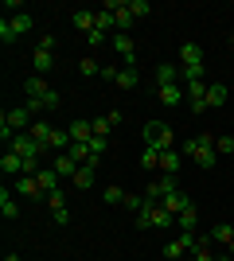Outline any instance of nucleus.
Listing matches in <instances>:
<instances>
[{"label":"nucleus","mask_w":234,"mask_h":261,"mask_svg":"<svg viewBox=\"0 0 234 261\" xmlns=\"http://www.w3.org/2000/svg\"><path fill=\"white\" fill-rule=\"evenodd\" d=\"M113 47H117V55L125 59V66H137V43H133V35H129V32L113 35Z\"/></svg>","instance_id":"obj_6"},{"label":"nucleus","mask_w":234,"mask_h":261,"mask_svg":"<svg viewBox=\"0 0 234 261\" xmlns=\"http://www.w3.org/2000/svg\"><path fill=\"white\" fill-rule=\"evenodd\" d=\"M179 156H184V152H176V148L160 152V168H164V175H176L179 172Z\"/></svg>","instance_id":"obj_22"},{"label":"nucleus","mask_w":234,"mask_h":261,"mask_svg":"<svg viewBox=\"0 0 234 261\" xmlns=\"http://www.w3.org/2000/svg\"><path fill=\"white\" fill-rule=\"evenodd\" d=\"M195 222H199V211H195V207H188L184 215H176V226L179 230H195Z\"/></svg>","instance_id":"obj_28"},{"label":"nucleus","mask_w":234,"mask_h":261,"mask_svg":"<svg viewBox=\"0 0 234 261\" xmlns=\"http://www.w3.org/2000/svg\"><path fill=\"white\" fill-rule=\"evenodd\" d=\"M4 261H20V257H16V253H8V257H4Z\"/></svg>","instance_id":"obj_41"},{"label":"nucleus","mask_w":234,"mask_h":261,"mask_svg":"<svg viewBox=\"0 0 234 261\" xmlns=\"http://www.w3.org/2000/svg\"><path fill=\"white\" fill-rule=\"evenodd\" d=\"M0 215H4V218H16V215H20V207H16V199L8 195V187L0 191Z\"/></svg>","instance_id":"obj_27"},{"label":"nucleus","mask_w":234,"mask_h":261,"mask_svg":"<svg viewBox=\"0 0 234 261\" xmlns=\"http://www.w3.org/2000/svg\"><path fill=\"white\" fill-rule=\"evenodd\" d=\"M35 179H39V191H43V199L51 195V191H59V172H55V168H43Z\"/></svg>","instance_id":"obj_16"},{"label":"nucleus","mask_w":234,"mask_h":261,"mask_svg":"<svg viewBox=\"0 0 234 261\" xmlns=\"http://www.w3.org/2000/svg\"><path fill=\"white\" fill-rule=\"evenodd\" d=\"M207 238H211V242H219V246H226V250H230V246H234V226H230V222H219V226H215L211 234H207Z\"/></svg>","instance_id":"obj_17"},{"label":"nucleus","mask_w":234,"mask_h":261,"mask_svg":"<svg viewBox=\"0 0 234 261\" xmlns=\"http://www.w3.org/2000/svg\"><path fill=\"white\" fill-rule=\"evenodd\" d=\"M47 207H51V211L67 207V191H63V187H59V191H51V195H47Z\"/></svg>","instance_id":"obj_33"},{"label":"nucleus","mask_w":234,"mask_h":261,"mask_svg":"<svg viewBox=\"0 0 234 261\" xmlns=\"http://www.w3.org/2000/svg\"><path fill=\"white\" fill-rule=\"evenodd\" d=\"M129 12H133V20H141V16L152 12V4H148V0H129Z\"/></svg>","instance_id":"obj_32"},{"label":"nucleus","mask_w":234,"mask_h":261,"mask_svg":"<svg viewBox=\"0 0 234 261\" xmlns=\"http://www.w3.org/2000/svg\"><path fill=\"white\" fill-rule=\"evenodd\" d=\"M113 82H117L121 90H137L141 74H137V66H121V70H113Z\"/></svg>","instance_id":"obj_13"},{"label":"nucleus","mask_w":234,"mask_h":261,"mask_svg":"<svg viewBox=\"0 0 234 261\" xmlns=\"http://www.w3.org/2000/svg\"><path fill=\"white\" fill-rule=\"evenodd\" d=\"M101 70H106V66H101L98 59H90V55H86V59H78V74L94 78V74H101Z\"/></svg>","instance_id":"obj_25"},{"label":"nucleus","mask_w":234,"mask_h":261,"mask_svg":"<svg viewBox=\"0 0 234 261\" xmlns=\"http://www.w3.org/2000/svg\"><path fill=\"white\" fill-rule=\"evenodd\" d=\"M23 94H28V101H39L43 109H59V101H63L43 78H28V82H23Z\"/></svg>","instance_id":"obj_2"},{"label":"nucleus","mask_w":234,"mask_h":261,"mask_svg":"<svg viewBox=\"0 0 234 261\" xmlns=\"http://www.w3.org/2000/svg\"><path fill=\"white\" fill-rule=\"evenodd\" d=\"M172 191H179L176 175H164V179H156V184H148V187H145V199H148V203H160V199H168Z\"/></svg>","instance_id":"obj_5"},{"label":"nucleus","mask_w":234,"mask_h":261,"mask_svg":"<svg viewBox=\"0 0 234 261\" xmlns=\"http://www.w3.org/2000/svg\"><path fill=\"white\" fill-rule=\"evenodd\" d=\"M51 168L59 172V179H74V172L82 168V164H74V160H70L67 152H63V156H55V164H51Z\"/></svg>","instance_id":"obj_15"},{"label":"nucleus","mask_w":234,"mask_h":261,"mask_svg":"<svg viewBox=\"0 0 234 261\" xmlns=\"http://www.w3.org/2000/svg\"><path fill=\"white\" fill-rule=\"evenodd\" d=\"M179 66H203V47L199 43H179Z\"/></svg>","instance_id":"obj_10"},{"label":"nucleus","mask_w":234,"mask_h":261,"mask_svg":"<svg viewBox=\"0 0 234 261\" xmlns=\"http://www.w3.org/2000/svg\"><path fill=\"white\" fill-rule=\"evenodd\" d=\"M156 90H160V101H164V106H179V101L188 98V86H179V82L176 86H156Z\"/></svg>","instance_id":"obj_14"},{"label":"nucleus","mask_w":234,"mask_h":261,"mask_svg":"<svg viewBox=\"0 0 234 261\" xmlns=\"http://www.w3.org/2000/svg\"><path fill=\"white\" fill-rule=\"evenodd\" d=\"M106 148H110V137H94V141H90V152L98 156V160H101V152H106Z\"/></svg>","instance_id":"obj_37"},{"label":"nucleus","mask_w":234,"mask_h":261,"mask_svg":"<svg viewBox=\"0 0 234 261\" xmlns=\"http://www.w3.org/2000/svg\"><path fill=\"white\" fill-rule=\"evenodd\" d=\"M51 66H55V51H43V47H35V74L43 78Z\"/></svg>","instance_id":"obj_20"},{"label":"nucleus","mask_w":234,"mask_h":261,"mask_svg":"<svg viewBox=\"0 0 234 261\" xmlns=\"http://www.w3.org/2000/svg\"><path fill=\"white\" fill-rule=\"evenodd\" d=\"M0 172H4V175H23V160L16 152H4V156H0Z\"/></svg>","instance_id":"obj_19"},{"label":"nucleus","mask_w":234,"mask_h":261,"mask_svg":"<svg viewBox=\"0 0 234 261\" xmlns=\"http://www.w3.org/2000/svg\"><path fill=\"white\" fill-rule=\"evenodd\" d=\"M215 152H219V156H230L234 152V137H219V141H215Z\"/></svg>","instance_id":"obj_34"},{"label":"nucleus","mask_w":234,"mask_h":261,"mask_svg":"<svg viewBox=\"0 0 234 261\" xmlns=\"http://www.w3.org/2000/svg\"><path fill=\"white\" fill-rule=\"evenodd\" d=\"M70 141H74V144H90V141H94V125H90V121H82V117H78V121H70Z\"/></svg>","instance_id":"obj_9"},{"label":"nucleus","mask_w":234,"mask_h":261,"mask_svg":"<svg viewBox=\"0 0 234 261\" xmlns=\"http://www.w3.org/2000/svg\"><path fill=\"white\" fill-rule=\"evenodd\" d=\"M94 172H98V160H94V164H82V168L74 172V179H70V184H74L78 191H86V187H94Z\"/></svg>","instance_id":"obj_11"},{"label":"nucleus","mask_w":234,"mask_h":261,"mask_svg":"<svg viewBox=\"0 0 234 261\" xmlns=\"http://www.w3.org/2000/svg\"><path fill=\"white\" fill-rule=\"evenodd\" d=\"M110 28H117V16H113L110 8H101L98 12V32H110Z\"/></svg>","instance_id":"obj_31"},{"label":"nucleus","mask_w":234,"mask_h":261,"mask_svg":"<svg viewBox=\"0 0 234 261\" xmlns=\"http://www.w3.org/2000/svg\"><path fill=\"white\" fill-rule=\"evenodd\" d=\"M90 125H94V137H110V129H113V125H110V121H106V117L90 121Z\"/></svg>","instance_id":"obj_38"},{"label":"nucleus","mask_w":234,"mask_h":261,"mask_svg":"<svg viewBox=\"0 0 234 261\" xmlns=\"http://www.w3.org/2000/svg\"><path fill=\"white\" fill-rule=\"evenodd\" d=\"M188 207H195V203H191V199L184 195V191H172V195L164 199V211H168V215H184Z\"/></svg>","instance_id":"obj_12"},{"label":"nucleus","mask_w":234,"mask_h":261,"mask_svg":"<svg viewBox=\"0 0 234 261\" xmlns=\"http://www.w3.org/2000/svg\"><path fill=\"white\" fill-rule=\"evenodd\" d=\"M0 39H4V43H16V32H12V20H8V16L0 20Z\"/></svg>","instance_id":"obj_36"},{"label":"nucleus","mask_w":234,"mask_h":261,"mask_svg":"<svg viewBox=\"0 0 234 261\" xmlns=\"http://www.w3.org/2000/svg\"><path fill=\"white\" fill-rule=\"evenodd\" d=\"M230 47H234V35H230Z\"/></svg>","instance_id":"obj_42"},{"label":"nucleus","mask_w":234,"mask_h":261,"mask_svg":"<svg viewBox=\"0 0 234 261\" xmlns=\"http://www.w3.org/2000/svg\"><path fill=\"white\" fill-rule=\"evenodd\" d=\"M70 160H74V164H94V160H98V156H94V152H90V144H70Z\"/></svg>","instance_id":"obj_24"},{"label":"nucleus","mask_w":234,"mask_h":261,"mask_svg":"<svg viewBox=\"0 0 234 261\" xmlns=\"http://www.w3.org/2000/svg\"><path fill=\"white\" fill-rule=\"evenodd\" d=\"M176 82H184V70L172 63H160L156 66V86H176Z\"/></svg>","instance_id":"obj_8"},{"label":"nucleus","mask_w":234,"mask_h":261,"mask_svg":"<svg viewBox=\"0 0 234 261\" xmlns=\"http://www.w3.org/2000/svg\"><path fill=\"white\" fill-rule=\"evenodd\" d=\"M8 152H16L20 160H32V156H39L43 148L35 144V137H32V133H16V137H12V144H8Z\"/></svg>","instance_id":"obj_4"},{"label":"nucleus","mask_w":234,"mask_h":261,"mask_svg":"<svg viewBox=\"0 0 234 261\" xmlns=\"http://www.w3.org/2000/svg\"><path fill=\"white\" fill-rule=\"evenodd\" d=\"M141 164H145V168H160V152H156V148H145V152H141Z\"/></svg>","instance_id":"obj_35"},{"label":"nucleus","mask_w":234,"mask_h":261,"mask_svg":"<svg viewBox=\"0 0 234 261\" xmlns=\"http://www.w3.org/2000/svg\"><path fill=\"white\" fill-rule=\"evenodd\" d=\"M215 133H199V137H191V141H184V148L179 152L184 156H191V160L199 164V168H215L219 164V152H215Z\"/></svg>","instance_id":"obj_1"},{"label":"nucleus","mask_w":234,"mask_h":261,"mask_svg":"<svg viewBox=\"0 0 234 261\" xmlns=\"http://www.w3.org/2000/svg\"><path fill=\"white\" fill-rule=\"evenodd\" d=\"M125 211H133V215H141V211L148 207V199L145 195H133V191H129V195H125V203H121Z\"/></svg>","instance_id":"obj_30"},{"label":"nucleus","mask_w":234,"mask_h":261,"mask_svg":"<svg viewBox=\"0 0 234 261\" xmlns=\"http://www.w3.org/2000/svg\"><path fill=\"white\" fill-rule=\"evenodd\" d=\"M12 32H16V39H20V35H28V32H32V16H28V12L12 16Z\"/></svg>","instance_id":"obj_29"},{"label":"nucleus","mask_w":234,"mask_h":261,"mask_svg":"<svg viewBox=\"0 0 234 261\" xmlns=\"http://www.w3.org/2000/svg\"><path fill=\"white\" fill-rule=\"evenodd\" d=\"M223 101H226V86L223 82H211V86H207V109L223 106Z\"/></svg>","instance_id":"obj_23"},{"label":"nucleus","mask_w":234,"mask_h":261,"mask_svg":"<svg viewBox=\"0 0 234 261\" xmlns=\"http://www.w3.org/2000/svg\"><path fill=\"white\" fill-rule=\"evenodd\" d=\"M188 101L195 113H207V82H188Z\"/></svg>","instance_id":"obj_7"},{"label":"nucleus","mask_w":234,"mask_h":261,"mask_svg":"<svg viewBox=\"0 0 234 261\" xmlns=\"http://www.w3.org/2000/svg\"><path fill=\"white\" fill-rule=\"evenodd\" d=\"M51 133H55V125H47V121H35L32 125V137H35V144L47 152V144H51Z\"/></svg>","instance_id":"obj_18"},{"label":"nucleus","mask_w":234,"mask_h":261,"mask_svg":"<svg viewBox=\"0 0 234 261\" xmlns=\"http://www.w3.org/2000/svg\"><path fill=\"white\" fill-rule=\"evenodd\" d=\"M106 43V32H98V28H94V32L86 35V47H101Z\"/></svg>","instance_id":"obj_39"},{"label":"nucleus","mask_w":234,"mask_h":261,"mask_svg":"<svg viewBox=\"0 0 234 261\" xmlns=\"http://www.w3.org/2000/svg\"><path fill=\"white\" fill-rule=\"evenodd\" d=\"M51 218H55L59 226H67V222H70V211H67V207H59V211H51Z\"/></svg>","instance_id":"obj_40"},{"label":"nucleus","mask_w":234,"mask_h":261,"mask_svg":"<svg viewBox=\"0 0 234 261\" xmlns=\"http://www.w3.org/2000/svg\"><path fill=\"white\" fill-rule=\"evenodd\" d=\"M145 148H156V152L172 148V129H168L164 121H148L145 125Z\"/></svg>","instance_id":"obj_3"},{"label":"nucleus","mask_w":234,"mask_h":261,"mask_svg":"<svg viewBox=\"0 0 234 261\" xmlns=\"http://www.w3.org/2000/svg\"><path fill=\"white\" fill-rule=\"evenodd\" d=\"M125 195H129V191H121L117 184H110L106 191H101V203H110V207H117V203H125Z\"/></svg>","instance_id":"obj_26"},{"label":"nucleus","mask_w":234,"mask_h":261,"mask_svg":"<svg viewBox=\"0 0 234 261\" xmlns=\"http://www.w3.org/2000/svg\"><path fill=\"white\" fill-rule=\"evenodd\" d=\"M16 191H20V195H39V199H43V191H39V179H35V175H16Z\"/></svg>","instance_id":"obj_21"}]
</instances>
